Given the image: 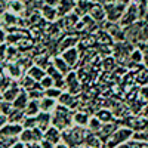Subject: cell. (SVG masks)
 <instances>
[{"mask_svg":"<svg viewBox=\"0 0 148 148\" xmlns=\"http://www.w3.org/2000/svg\"><path fill=\"white\" fill-rule=\"evenodd\" d=\"M74 125V110L58 104L52 111V126L58 127L61 132Z\"/></svg>","mask_w":148,"mask_h":148,"instance_id":"cell-1","label":"cell"},{"mask_svg":"<svg viewBox=\"0 0 148 148\" xmlns=\"http://www.w3.org/2000/svg\"><path fill=\"white\" fill-rule=\"evenodd\" d=\"M86 132H88V129H86V127L73 125L71 127H68V129H65V130L62 132V141H64L65 144H68L71 148L82 147V145L84 144Z\"/></svg>","mask_w":148,"mask_h":148,"instance_id":"cell-2","label":"cell"},{"mask_svg":"<svg viewBox=\"0 0 148 148\" xmlns=\"http://www.w3.org/2000/svg\"><path fill=\"white\" fill-rule=\"evenodd\" d=\"M132 136H133V130L130 127H127V126H119L114 130V133L107 139V142L104 145L107 148H119L123 144L129 142L132 139Z\"/></svg>","mask_w":148,"mask_h":148,"instance_id":"cell-3","label":"cell"},{"mask_svg":"<svg viewBox=\"0 0 148 148\" xmlns=\"http://www.w3.org/2000/svg\"><path fill=\"white\" fill-rule=\"evenodd\" d=\"M105 8V15H107V21L110 22H120L123 14H125L126 5H123L119 0H114V2H107L104 5Z\"/></svg>","mask_w":148,"mask_h":148,"instance_id":"cell-4","label":"cell"},{"mask_svg":"<svg viewBox=\"0 0 148 148\" xmlns=\"http://www.w3.org/2000/svg\"><path fill=\"white\" fill-rule=\"evenodd\" d=\"M141 19H142V16H141V12H139L138 5L135 3V2H132L130 5L126 6L125 14H123V16H121V19H120L119 24H120L121 27H127V25H132V24L138 22Z\"/></svg>","mask_w":148,"mask_h":148,"instance_id":"cell-5","label":"cell"},{"mask_svg":"<svg viewBox=\"0 0 148 148\" xmlns=\"http://www.w3.org/2000/svg\"><path fill=\"white\" fill-rule=\"evenodd\" d=\"M43 130L39 127H33V129H24L19 135V141L24 144H39L43 141Z\"/></svg>","mask_w":148,"mask_h":148,"instance_id":"cell-6","label":"cell"},{"mask_svg":"<svg viewBox=\"0 0 148 148\" xmlns=\"http://www.w3.org/2000/svg\"><path fill=\"white\" fill-rule=\"evenodd\" d=\"M65 83H67V92L73 95H79L82 90V80L79 79V74L76 71H70L65 76Z\"/></svg>","mask_w":148,"mask_h":148,"instance_id":"cell-7","label":"cell"},{"mask_svg":"<svg viewBox=\"0 0 148 148\" xmlns=\"http://www.w3.org/2000/svg\"><path fill=\"white\" fill-rule=\"evenodd\" d=\"M105 30L108 31V34L111 36V39H113L114 42H126L125 39V28H123L119 22H110L107 21V27Z\"/></svg>","mask_w":148,"mask_h":148,"instance_id":"cell-8","label":"cell"},{"mask_svg":"<svg viewBox=\"0 0 148 148\" xmlns=\"http://www.w3.org/2000/svg\"><path fill=\"white\" fill-rule=\"evenodd\" d=\"M5 73L14 80H19L24 74H25V70H24V67L18 62V61H12V62H6Z\"/></svg>","mask_w":148,"mask_h":148,"instance_id":"cell-9","label":"cell"},{"mask_svg":"<svg viewBox=\"0 0 148 148\" xmlns=\"http://www.w3.org/2000/svg\"><path fill=\"white\" fill-rule=\"evenodd\" d=\"M61 56H62V58L65 59V62H67L71 68L76 67V65H77V62H79V59H80V53H79V49H77V47H70V49H65V51L61 52Z\"/></svg>","mask_w":148,"mask_h":148,"instance_id":"cell-10","label":"cell"},{"mask_svg":"<svg viewBox=\"0 0 148 148\" xmlns=\"http://www.w3.org/2000/svg\"><path fill=\"white\" fill-rule=\"evenodd\" d=\"M24 130L22 125H15V123H8L6 126L0 129V135L2 136H10V138H19L21 132Z\"/></svg>","mask_w":148,"mask_h":148,"instance_id":"cell-11","label":"cell"},{"mask_svg":"<svg viewBox=\"0 0 148 148\" xmlns=\"http://www.w3.org/2000/svg\"><path fill=\"white\" fill-rule=\"evenodd\" d=\"M58 104L65 105V107H68V108H71V110H76L77 105H79V98H77V95H73V93L64 90L62 95L59 96Z\"/></svg>","mask_w":148,"mask_h":148,"instance_id":"cell-12","label":"cell"},{"mask_svg":"<svg viewBox=\"0 0 148 148\" xmlns=\"http://www.w3.org/2000/svg\"><path fill=\"white\" fill-rule=\"evenodd\" d=\"M88 16H90V18H92L93 21H96V22L105 21V19H107V15H105V8H104V5H101L99 2H95L93 6H92L90 10H89Z\"/></svg>","mask_w":148,"mask_h":148,"instance_id":"cell-13","label":"cell"},{"mask_svg":"<svg viewBox=\"0 0 148 148\" xmlns=\"http://www.w3.org/2000/svg\"><path fill=\"white\" fill-rule=\"evenodd\" d=\"M119 127V121L116 120V121H113V123H104L102 125V127H101V130L98 132L96 135L99 136L102 141H104V144L107 142V139L111 136V135L114 133V130Z\"/></svg>","mask_w":148,"mask_h":148,"instance_id":"cell-14","label":"cell"},{"mask_svg":"<svg viewBox=\"0 0 148 148\" xmlns=\"http://www.w3.org/2000/svg\"><path fill=\"white\" fill-rule=\"evenodd\" d=\"M77 8V2L76 0H59V5H58V12H59V16H65L68 14H73V10H76Z\"/></svg>","mask_w":148,"mask_h":148,"instance_id":"cell-15","label":"cell"},{"mask_svg":"<svg viewBox=\"0 0 148 148\" xmlns=\"http://www.w3.org/2000/svg\"><path fill=\"white\" fill-rule=\"evenodd\" d=\"M22 92V89H21V86H19V83H18V80L10 86V88H8L3 93H2V98H3V101H8V102H14L15 99H16V96L19 95Z\"/></svg>","mask_w":148,"mask_h":148,"instance_id":"cell-16","label":"cell"},{"mask_svg":"<svg viewBox=\"0 0 148 148\" xmlns=\"http://www.w3.org/2000/svg\"><path fill=\"white\" fill-rule=\"evenodd\" d=\"M37 119V127L40 130H47L52 126V113H45V111H40L39 114L36 116Z\"/></svg>","mask_w":148,"mask_h":148,"instance_id":"cell-17","label":"cell"},{"mask_svg":"<svg viewBox=\"0 0 148 148\" xmlns=\"http://www.w3.org/2000/svg\"><path fill=\"white\" fill-rule=\"evenodd\" d=\"M84 147H89V148H104V141L98 136L96 133L88 130L86 132V138H84Z\"/></svg>","mask_w":148,"mask_h":148,"instance_id":"cell-18","label":"cell"},{"mask_svg":"<svg viewBox=\"0 0 148 148\" xmlns=\"http://www.w3.org/2000/svg\"><path fill=\"white\" fill-rule=\"evenodd\" d=\"M43 139H46V141H49V142H52V144L56 145L58 142L62 141V132H61L58 127H55V126H51L47 130H45Z\"/></svg>","mask_w":148,"mask_h":148,"instance_id":"cell-19","label":"cell"},{"mask_svg":"<svg viewBox=\"0 0 148 148\" xmlns=\"http://www.w3.org/2000/svg\"><path fill=\"white\" fill-rule=\"evenodd\" d=\"M40 14H42V16H43L46 21H49V22H53V21H56V19L59 18L58 9H56V8H52V6H46V5H43V8L40 9Z\"/></svg>","mask_w":148,"mask_h":148,"instance_id":"cell-20","label":"cell"},{"mask_svg":"<svg viewBox=\"0 0 148 148\" xmlns=\"http://www.w3.org/2000/svg\"><path fill=\"white\" fill-rule=\"evenodd\" d=\"M96 119H99L102 123H113L116 121V116L113 113V110H107V108H101V110H98L96 113L93 114Z\"/></svg>","mask_w":148,"mask_h":148,"instance_id":"cell-21","label":"cell"},{"mask_svg":"<svg viewBox=\"0 0 148 148\" xmlns=\"http://www.w3.org/2000/svg\"><path fill=\"white\" fill-rule=\"evenodd\" d=\"M18 83H19V86H21V89L25 90V92H28V90H31V89H34V88H37V86H39V82H36L33 77H30L27 73L18 80Z\"/></svg>","mask_w":148,"mask_h":148,"instance_id":"cell-22","label":"cell"},{"mask_svg":"<svg viewBox=\"0 0 148 148\" xmlns=\"http://www.w3.org/2000/svg\"><path fill=\"white\" fill-rule=\"evenodd\" d=\"M90 116L86 111H74V125L76 126H82V127H88L89 125Z\"/></svg>","mask_w":148,"mask_h":148,"instance_id":"cell-23","label":"cell"},{"mask_svg":"<svg viewBox=\"0 0 148 148\" xmlns=\"http://www.w3.org/2000/svg\"><path fill=\"white\" fill-rule=\"evenodd\" d=\"M52 64H53V65H55L61 73H62L64 76H67V74L73 70V68L65 62V59H64L62 56H61V55H56V56H53V58H52Z\"/></svg>","mask_w":148,"mask_h":148,"instance_id":"cell-24","label":"cell"},{"mask_svg":"<svg viewBox=\"0 0 148 148\" xmlns=\"http://www.w3.org/2000/svg\"><path fill=\"white\" fill-rule=\"evenodd\" d=\"M39 104H40L42 111H45V113H52V111L55 110V107L58 105V101L52 99V98H49V96H43L39 101Z\"/></svg>","mask_w":148,"mask_h":148,"instance_id":"cell-25","label":"cell"},{"mask_svg":"<svg viewBox=\"0 0 148 148\" xmlns=\"http://www.w3.org/2000/svg\"><path fill=\"white\" fill-rule=\"evenodd\" d=\"M27 74H28L30 77H33L36 82H40V80L46 76V70L42 68V67H39V65H36V64H33V65L27 70Z\"/></svg>","mask_w":148,"mask_h":148,"instance_id":"cell-26","label":"cell"},{"mask_svg":"<svg viewBox=\"0 0 148 148\" xmlns=\"http://www.w3.org/2000/svg\"><path fill=\"white\" fill-rule=\"evenodd\" d=\"M79 43V39L77 37H74V36H65L62 40L59 42V52H62L65 51V49H70V47H76Z\"/></svg>","mask_w":148,"mask_h":148,"instance_id":"cell-27","label":"cell"},{"mask_svg":"<svg viewBox=\"0 0 148 148\" xmlns=\"http://www.w3.org/2000/svg\"><path fill=\"white\" fill-rule=\"evenodd\" d=\"M25 113H24V110H18V108H14L12 110V113L8 116V120L9 123H15V125H22L24 119H25Z\"/></svg>","mask_w":148,"mask_h":148,"instance_id":"cell-28","label":"cell"},{"mask_svg":"<svg viewBox=\"0 0 148 148\" xmlns=\"http://www.w3.org/2000/svg\"><path fill=\"white\" fill-rule=\"evenodd\" d=\"M30 102V98H28V93L25 90H22L16 99L12 102V105H14V108H18V110H25L27 104Z\"/></svg>","mask_w":148,"mask_h":148,"instance_id":"cell-29","label":"cell"},{"mask_svg":"<svg viewBox=\"0 0 148 148\" xmlns=\"http://www.w3.org/2000/svg\"><path fill=\"white\" fill-rule=\"evenodd\" d=\"M25 3H24V0H10L9 3V9L8 12H12V14L15 15H19L22 12H25Z\"/></svg>","mask_w":148,"mask_h":148,"instance_id":"cell-30","label":"cell"},{"mask_svg":"<svg viewBox=\"0 0 148 148\" xmlns=\"http://www.w3.org/2000/svg\"><path fill=\"white\" fill-rule=\"evenodd\" d=\"M40 104H39V101H34V99H30V102L27 104V107H25V110H24V113H25V116H28V117H34V116H37L40 113Z\"/></svg>","mask_w":148,"mask_h":148,"instance_id":"cell-31","label":"cell"},{"mask_svg":"<svg viewBox=\"0 0 148 148\" xmlns=\"http://www.w3.org/2000/svg\"><path fill=\"white\" fill-rule=\"evenodd\" d=\"M16 80H14L12 77H9L6 73H3V74H0V93H3L8 88H10L12 84H14Z\"/></svg>","mask_w":148,"mask_h":148,"instance_id":"cell-32","label":"cell"},{"mask_svg":"<svg viewBox=\"0 0 148 148\" xmlns=\"http://www.w3.org/2000/svg\"><path fill=\"white\" fill-rule=\"evenodd\" d=\"M46 74H47V76L49 77H52L55 82H58V80H62L65 76H64V74L62 73H61L53 64H51V65H49L47 68H46Z\"/></svg>","mask_w":148,"mask_h":148,"instance_id":"cell-33","label":"cell"},{"mask_svg":"<svg viewBox=\"0 0 148 148\" xmlns=\"http://www.w3.org/2000/svg\"><path fill=\"white\" fill-rule=\"evenodd\" d=\"M27 93H28V98H30V99H34V101H40L42 98L45 96V89L42 88V86H40V83H39V86H37V88H34V89L28 90Z\"/></svg>","mask_w":148,"mask_h":148,"instance_id":"cell-34","label":"cell"},{"mask_svg":"<svg viewBox=\"0 0 148 148\" xmlns=\"http://www.w3.org/2000/svg\"><path fill=\"white\" fill-rule=\"evenodd\" d=\"M102 125H104V123H102L99 119H96L95 116H92L90 120H89V125H88V127H86V129L90 130V132H93V133H98V132L101 130Z\"/></svg>","mask_w":148,"mask_h":148,"instance_id":"cell-35","label":"cell"},{"mask_svg":"<svg viewBox=\"0 0 148 148\" xmlns=\"http://www.w3.org/2000/svg\"><path fill=\"white\" fill-rule=\"evenodd\" d=\"M34 64L36 65H39V67H42V68H47L49 65L52 64V59L49 58L47 55H42V56H37L36 59H34Z\"/></svg>","mask_w":148,"mask_h":148,"instance_id":"cell-36","label":"cell"},{"mask_svg":"<svg viewBox=\"0 0 148 148\" xmlns=\"http://www.w3.org/2000/svg\"><path fill=\"white\" fill-rule=\"evenodd\" d=\"M64 90H61L59 88H56V86H52V88H49L45 90V96H49V98H52V99H59V96L62 95Z\"/></svg>","mask_w":148,"mask_h":148,"instance_id":"cell-37","label":"cell"},{"mask_svg":"<svg viewBox=\"0 0 148 148\" xmlns=\"http://www.w3.org/2000/svg\"><path fill=\"white\" fill-rule=\"evenodd\" d=\"M12 110H14V105H12V102H8V101H3L0 102V113L5 114V116H9L12 113Z\"/></svg>","mask_w":148,"mask_h":148,"instance_id":"cell-38","label":"cell"},{"mask_svg":"<svg viewBox=\"0 0 148 148\" xmlns=\"http://www.w3.org/2000/svg\"><path fill=\"white\" fill-rule=\"evenodd\" d=\"M22 126H24V129H33V127H37V119H36V116L34 117H25L24 119V121H22Z\"/></svg>","mask_w":148,"mask_h":148,"instance_id":"cell-39","label":"cell"},{"mask_svg":"<svg viewBox=\"0 0 148 148\" xmlns=\"http://www.w3.org/2000/svg\"><path fill=\"white\" fill-rule=\"evenodd\" d=\"M39 83H40V86H42V88H43L45 90H46V89H49V88H52V86H55V80H53L52 77H49L47 74H46V76H45Z\"/></svg>","mask_w":148,"mask_h":148,"instance_id":"cell-40","label":"cell"},{"mask_svg":"<svg viewBox=\"0 0 148 148\" xmlns=\"http://www.w3.org/2000/svg\"><path fill=\"white\" fill-rule=\"evenodd\" d=\"M6 43H8V31L3 27V28H0V46L6 45Z\"/></svg>","mask_w":148,"mask_h":148,"instance_id":"cell-41","label":"cell"},{"mask_svg":"<svg viewBox=\"0 0 148 148\" xmlns=\"http://www.w3.org/2000/svg\"><path fill=\"white\" fill-rule=\"evenodd\" d=\"M9 3H10V0H0V14H5V12H8L9 9Z\"/></svg>","mask_w":148,"mask_h":148,"instance_id":"cell-42","label":"cell"},{"mask_svg":"<svg viewBox=\"0 0 148 148\" xmlns=\"http://www.w3.org/2000/svg\"><path fill=\"white\" fill-rule=\"evenodd\" d=\"M6 52H8V43L0 46V61L6 62Z\"/></svg>","mask_w":148,"mask_h":148,"instance_id":"cell-43","label":"cell"},{"mask_svg":"<svg viewBox=\"0 0 148 148\" xmlns=\"http://www.w3.org/2000/svg\"><path fill=\"white\" fill-rule=\"evenodd\" d=\"M141 98H144V101L148 104V84H144L141 89Z\"/></svg>","mask_w":148,"mask_h":148,"instance_id":"cell-44","label":"cell"},{"mask_svg":"<svg viewBox=\"0 0 148 148\" xmlns=\"http://www.w3.org/2000/svg\"><path fill=\"white\" fill-rule=\"evenodd\" d=\"M43 3L46 6H52V8H58L59 5V0H43Z\"/></svg>","mask_w":148,"mask_h":148,"instance_id":"cell-45","label":"cell"},{"mask_svg":"<svg viewBox=\"0 0 148 148\" xmlns=\"http://www.w3.org/2000/svg\"><path fill=\"white\" fill-rule=\"evenodd\" d=\"M9 123V120H8V116H5V114H2L0 113V129H2L3 126H6Z\"/></svg>","mask_w":148,"mask_h":148,"instance_id":"cell-46","label":"cell"},{"mask_svg":"<svg viewBox=\"0 0 148 148\" xmlns=\"http://www.w3.org/2000/svg\"><path fill=\"white\" fill-rule=\"evenodd\" d=\"M40 144V147L42 148H55V144H52V142H49V141H46V139H43L42 142H39Z\"/></svg>","mask_w":148,"mask_h":148,"instance_id":"cell-47","label":"cell"},{"mask_svg":"<svg viewBox=\"0 0 148 148\" xmlns=\"http://www.w3.org/2000/svg\"><path fill=\"white\" fill-rule=\"evenodd\" d=\"M141 116L145 117V119H148V104L142 107V110H141Z\"/></svg>","mask_w":148,"mask_h":148,"instance_id":"cell-48","label":"cell"},{"mask_svg":"<svg viewBox=\"0 0 148 148\" xmlns=\"http://www.w3.org/2000/svg\"><path fill=\"white\" fill-rule=\"evenodd\" d=\"M55 148H71L68 144H65L64 141H61V142H58L56 145H55Z\"/></svg>","mask_w":148,"mask_h":148,"instance_id":"cell-49","label":"cell"},{"mask_svg":"<svg viewBox=\"0 0 148 148\" xmlns=\"http://www.w3.org/2000/svg\"><path fill=\"white\" fill-rule=\"evenodd\" d=\"M12 148H27V144H24V142L18 141V142L14 144V147H12Z\"/></svg>","mask_w":148,"mask_h":148,"instance_id":"cell-50","label":"cell"},{"mask_svg":"<svg viewBox=\"0 0 148 148\" xmlns=\"http://www.w3.org/2000/svg\"><path fill=\"white\" fill-rule=\"evenodd\" d=\"M6 70V62H3V61H0V74H3Z\"/></svg>","mask_w":148,"mask_h":148,"instance_id":"cell-51","label":"cell"},{"mask_svg":"<svg viewBox=\"0 0 148 148\" xmlns=\"http://www.w3.org/2000/svg\"><path fill=\"white\" fill-rule=\"evenodd\" d=\"M119 2H121L123 5H126V6H127V5H130V3L133 2V0H119Z\"/></svg>","mask_w":148,"mask_h":148,"instance_id":"cell-52","label":"cell"},{"mask_svg":"<svg viewBox=\"0 0 148 148\" xmlns=\"http://www.w3.org/2000/svg\"><path fill=\"white\" fill-rule=\"evenodd\" d=\"M77 148H88V147H84V145H82V147H77Z\"/></svg>","mask_w":148,"mask_h":148,"instance_id":"cell-53","label":"cell"},{"mask_svg":"<svg viewBox=\"0 0 148 148\" xmlns=\"http://www.w3.org/2000/svg\"><path fill=\"white\" fill-rule=\"evenodd\" d=\"M2 99H3V98H2V93H0V102H2Z\"/></svg>","mask_w":148,"mask_h":148,"instance_id":"cell-54","label":"cell"},{"mask_svg":"<svg viewBox=\"0 0 148 148\" xmlns=\"http://www.w3.org/2000/svg\"><path fill=\"white\" fill-rule=\"evenodd\" d=\"M104 148H107V147H105V145H104Z\"/></svg>","mask_w":148,"mask_h":148,"instance_id":"cell-55","label":"cell"},{"mask_svg":"<svg viewBox=\"0 0 148 148\" xmlns=\"http://www.w3.org/2000/svg\"><path fill=\"white\" fill-rule=\"evenodd\" d=\"M0 16H2V14H0Z\"/></svg>","mask_w":148,"mask_h":148,"instance_id":"cell-56","label":"cell"}]
</instances>
